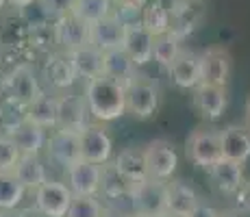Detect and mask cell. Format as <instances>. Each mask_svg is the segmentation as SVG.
<instances>
[{
	"instance_id": "cell-28",
	"label": "cell",
	"mask_w": 250,
	"mask_h": 217,
	"mask_svg": "<svg viewBox=\"0 0 250 217\" xmlns=\"http://www.w3.org/2000/svg\"><path fill=\"white\" fill-rule=\"evenodd\" d=\"M139 24H142L152 37H157V35H163V33H170L172 18H170L167 7L161 0H148L146 7L139 13Z\"/></svg>"
},
{
	"instance_id": "cell-5",
	"label": "cell",
	"mask_w": 250,
	"mask_h": 217,
	"mask_svg": "<svg viewBox=\"0 0 250 217\" xmlns=\"http://www.w3.org/2000/svg\"><path fill=\"white\" fill-rule=\"evenodd\" d=\"M40 94H42L40 80L35 76V70L28 63L13 67L9 72V76L2 79V98L13 100V102L22 104V107H28Z\"/></svg>"
},
{
	"instance_id": "cell-32",
	"label": "cell",
	"mask_w": 250,
	"mask_h": 217,
	"mask_svg": "<svg viewBox=\"0 0 250 217\" xmlns=\"http://www.w3.org/2000/svg\"><path fill=\"white\" fill-rule=\"evenodd\" d=\"M72 13L81 18L85 24H94L103 18L113 13V2L111 0H74Z\"/></svg>"
},
{
	"instance_id": "cell-41",
	"label": "cell",
	"mask_w": 250,
	"mask_h": 217,
	"mask_svg": "<svg viewBox=\"0 0 250 217\" xmlns=\"http://www.w3.org/2000/svg\"><path fill=\"white\" fill-rule=\"evenodd\" d=\"M0 217H16L13 211H0Z\"/></svg>"
},
{
	"instance_id": "cell-1",
	"label": "cell",
	"mask_w": 250,
	"mask_h": 217,
	"mask_svg": "<svg viewBox=\"0 0 250 217\" xmlns=\"http://www.w3.org/2000/svg\"><path fill=\"white\" fill-rule=\"evenodd\" d=\"M85 104H87L89 118L96 122H113L126 113V91L124 85L109 76L100 74L87 80L85 85Z\"/></svg>"
},
{
	"instance_id": "cell-22",
	"label": "cell",
	"mask_w": 250,
	"mask_h": 217,
	"mask_svg": "<svg viewBox=\"0 0 250 217\" xmlns=\"http://www.w3.org/2000/svg\"><path fill=\"white\" fill-rule=\"evenodd\" d=\"M103 74L126 87L137 76V65L124 52V48H113L103 52Z\"/></svg>"
},
{
	"instance_id": "cell-29",
	"label": "cell",
	"mask_w": 250,
	"mask_h": 217,
	"mask_svg": "<svg viewBox=\"0 0 250 217\" xmlns=\"http://www.w3.org/2000/svg\"><path fill=\"white\" fill-rule=\"evenodd\" d=\"M100 191L107 200H120V197H128V194H131V187L118 174L113 163L100 165Z\"/></svg>"
},
{
	"instance_id": "cell-42",
	"label": "cell",
	"mask_w": 250,
	"mask_h": 217,
	"mask_svg": "<svg viewBox=\"0 0 250 217\" xmlns=\"http://www.w3.org/2000/svg\"><path fill=\"white\" fill-rule=\"evenodd\" d=\"M220 217H242V215H237V213H220Z\"/></svg>"
},
{
	"instance_id": "cell-21",
	"label": "cell",
	"mask_w": 250,
	"mask_h": 217,
	"mask_svg": "<svg viewBox=\"0 0 250 217\" xmlns=\"http://www.w3.org/2000/svg\"><path fill=\"white\" fill-rule=\"evenodd\" d=\"M166 194H167V213H174L187 217L196 206L200 204V197L183 180H166Z\"/></svg>"
},
{
	"instance_id": "cell-43",
	"label": "cell",
	"mask_w": 250,
	"mask_h": 217,
	"mask_svg": "<svg viewBox=\"0 0 250 217\" xmlns=\"http://www.w3.org/2000/svg\"><path fill=\"white\" fill-rule=\"evenodd\" d=\"M159 217H181V215H174V213H167V211H166V213H161Z\"/></svg>"
},
{
	"instance_id": "cell-6",
	"label": "cell",
	"mask_w": 250,
	"mask_h": 217,
	"mask_svg": "<svg viewBox=\"0 0 250 217\" xmlns=\"http://www.w3.org/2000/svg\"><path fill=\"white\" fill-rule=\"evenodd\" d=\"M144 158H146L148 178L155 180H170L179 165V157L170 141L166 139H152L144 146Z\"/></svg>"
},
{
	"instance_id": "cell-38",
	"label": "cell",
	"mask_w": 250,
	"mask_h": 217,
	"mask_svg": "<svg viewBox=\"0 0 250 217\" xmlns=\"http://www.w3.org/2000/svg\"><path fill=\"white\" fill-rule=\"evenodd\" d=\"M7 2L16 9H26V7H31L33 2H37V0H7Z\"/></svg>"
},
{
	"instance_id": "cell-8",
	"label": "cell",
	"mask_w": 250,
	"mask_h": 217,
	"mask_svg": "<svg viewBox=\"0 0 250 217\" xmlns=\"http://www.w3.org/2000/svg\"><path fill=\"white\" fill-rule=\"evenodd\" d=\"M233 57L224 46H211L205 52H200V83L227 87Z\"/></svg>"
},
{
	"instance_id": "cell-27",
	"label": "cell",
	"mask_w": 250,
	"mask_h": 217,
	"mask_svg": "<svg viewBox=\"0 0 250 217\" xmlns=\"http://www.w3.org/2000/svg\"><path fill=\"white\" fill-rule=\"evenodd\" d=\"M44 76L52 87H59V89H68L79 79L65 52H55V55L48 57L44 63Z\"/></svg>"
},
{
	"instance_id": "cell-10",
	"label": "cell",
	"mask_w": 250,
	"mask_h": 217,
	"mask_svg": "<svg viewBox=\"0 0 250 217\" xmlns=\"http://www.w3.org/2000/svg\"><path fill=\"white\" fill-rule=\"evenodd\" d=\"M52 41L61 48V52L76 50L89 43V24H85L74 13H68L52 22Z\"/></svg>"
},
{
	"instance_id": "cell-35",
	"label": "cell",
	"mask_w": 250,
	"mask_h": 217,
	"mask_svg": "<svg viewBox=\"0 0 250 217\" xmlns=\"http://www.w3.org/2000/svg\"><path fill=\"white\" fill-rule=\"evenodd\" d=\"M42 13L52 20H59V18L72 13V7H74V0H37Z\"/></svg>"
},
{
	"instance_id": "cell-2",
	"label": "cell",
	"mask_w": 250,
	"mask_h": 217,
	"mask_svg": "<svg viewBox=\"0 0 250 217\" xmlns=\"http://www.w3.org/2000/svg\"><path fill=\"white\" fill-rule=\"evenodd\" d=\"M126 113L135 119H150L159 109V87L150 76L137 74L126 87Z\"/></svg>"
},
{
	"instance_id": "cell-37",
	"label": "cell",
	"mask_w": 250,
	"mask_h": 217,
	"mask_svg": "<svg viewBox=\"0 0 250 217\" xmlns=\"http://www.w3.org/2000/svg\"><path fill=\"white\" fill-rule=\"evenodd\" d=\"M16 217H46V215L40 209H35V206H24V209L16 213Z\"/></svg>"
},
{
	"instance_id": "cell-39",
	"label": "cell",
	"mask_w": 250,
	"mask_h": 217,
	"mask_svg": "<svg viewBox=\"0 0 250 217\" xmlns=\"http://www.w3.org/2000/svg\"><path fill=\"white\" fill-rule=\"evenodd\" d=\"M100 217H126V213H122V211H111V209H104L103 215Z\"/></svg>"
},
{
	"instance_id": "cell-20",
	"label": "cell",
	"mask_w": 250,
	"mask_h": 217,
	"mask_svg": "<svg viewBox=\"0 0 250 217\" xmlns=\"http://www.w3.org/2000/svg\"><path fill=\"white\" fill-rule=\"evenodd\" d=\"M113 165H115V170H118L120 176L126 180L128 187H135L137 182H142L148 178L144 148H124V150L115 157Z\"/></svg>"
},
{
	"instance_id": "cell-9",
	"label": "cell",
	"mask_w": 250,
	"mask_h": 217,
	"mask_svg": "<svg viewBox=\"0 0 250 217\" xmlns=\"http://www.w3.org/2000/svg\"><path fill=\"white\" fill-rule=\"evenodd\" d=\"M33 194H35V204L33 206L40 209L46 217H65L72 204V197H74L65 182L57 180H46Z\"/></svg>"
},
{
	"instance_id": "cell-13",
	"label": "cell",
	"mask_w": 250,
	"mask_h": 217,
	"mask_svg": "<svg viewBox=\"0 0 250 217\" xmlns=\"http://www.w3.org/2000/svg\"><path fill=\"white\" fill-rule=\"evenodd\" d=\"M46 150L50 161H55L57 165H63L68 170L70 165H74L76 161H81V141L79 133H68V130H57L50 135V139H46Z\"/></svg>"
},
{
	"instance_id": "cell-33",
	"label": "cell",
	"mask_w": 250,
	"mask_h": 217,
	"mask_svg": "<svg viewBox=\"0 0 250 217\" xmlns=\"http://www.w3.org/2000/svg\"><path fill=\"white\" fill-rule=\"evenodd\" d=\"M103 211V204L96 196H74L65 217H100Z\"/></svg>"
},
{
	"instance_id": "cell-7",
	"label": "cell",
	"mask_w": 250,
	"mask_h": 217,
	"mask_svg": "<svg viewBox=\"0 0 250 217\" xmlns=\"http://www.w3.org/2000/svg\"><path fill=\"white\" fill-rule=\"evenodd\" d=\"M79 141H81V158H83V161H89V163H94V165H104V163H109L111 152H113V139L103 124L89 122L87 126L79 133Z\"/></svg>"
},
{
	"instance_id": "cell-17",
	"label": "cell",
	"mask_w": 250,
	"mask_h": 217,
	"mask_svg": "<svg viewBox=\"0 0 250 217\" xmlns=\"http://www.w3.org/2000/svg\"><path fill=\"white\" fill-rule=\"evenodd\" d=\"M220 146H222V157L235 163H246L250 158V128L230 124V126L220 130Z\"/></svg>"
},
{
	"instance_id": "cell-44",
	"label": "cell",
	"mask_w": 250,
	"mask_h": 217,
	"mask_svg": "<svg viewBox=\"0 0 250 217\" xmlns=\"http://www.w3.org/2000/svg\"><path fill=\"white\" fill-rule=\"evenodd\" d=\"M4 4H7V0H0V13H2V9H4Z\"/></svg>"
},
{
	"instance_id": "cell-18",
	"label": "cell",
	"mask_w": 250,
	"mask_h": 217,
	"mask_svg": "<svg viewBox=\"0 0 250 217\" xmlns=\"http://www.w3.org/2000/svg\"><path fill=\"white\" fill-rule=\"evenodd\" d=\"M152 39H155V37H152L139 22L126 24L122 48L137 67H142V65H146L152 61Z\"/></svg>"
},
{
	"instance_id": "cell-15",
	"label": "cell",
	"mask_w": 250,
	"mask_h": 217,
	"mask_svg": "<svg viewBox=\"0 0 250 217\" xmlns=\"http://www.w3.org/2000/svg\"><path fill=\"white\" fill-rule=\"evenodd\" d=\"M194 109L203 119H220L227 109V87L203 85L194 87Z\"/></svg>"
},
{
	"instance_id": "cell-34",
	"label": "cell",
	"mask_w": 250,
	"mask_h": 217,
	"mask_svg": "<svg viewBox=\"0 0 250 217\" xmlns=\"http://www.w3.org/2000/svg\"><path fill=\"white\" fill-rule=\"evenodd\" d=\"M18 158H20V150L16 143L9 139V135H0V172H13Z\"/></svg>"
},
{
	"instance_id": "cell-4",
	"label": "cell",
	"mask_w": 250,
	"mask_h": 217,
	"mask_svg": "<svg viewBox=\"0 0 250 217\" xmlns=\"http://www.w3.org/2000/svg\"><path fill=\"white\" fill-rule=\"evenodd\" d=\"M185 152L194 165L211 170L218 161H222V146H220V130L213 128H196L187 137Z\"/></svg>"
},
{
	"instance_id": "cell-12",
	"label": "cell",
	"mask_w": 250,
	"mask_h": 217,
	"mask_svg": "<svg viewBox=\"0 0 250 217\" xmlns=\"http://www.w3.org/2000/svg\"><path fill=\"white\" fill-rule=\"evenodd\" d=\"M89 124V111L83 96H59L57 130L81 133Z\"/></svg>"
},
{
	"instance_id": "cell-11",
	"label": "cell",
	"mask_w": 250,
	"mask_h": 217,
	"mask_svg": "<svg viewBox=\"0 0 250 217\" xmlns=\"http://www.w3.org/2000/svg\"><path fill=\"white\" fill-rule=\"evenodd\" d=\"M124 33H126V22L113 11L111 16L89 24V43L100 52L122 48Z\"/></svg>"
},
{
	"instance_id": "cell-36",
	"label": "cell",
	"mask_w": 250,
	"mask_h": 217,
	"mask_svg": "<svg viewBox=\"0 0 250 217\" xmlns=\"http://www.w3.org/2000/svg\"><path fill=\"white\" fill-rule=\"evenodd\" d=\"M187 217H220V211L218 209H213V206H209V204H203L200 202L198 206H196L194 211H191Z\"/></svg>"
},
{
	"instance_id": "cell-23",
	"label": "cell",
	"mask_w": 250,
	"mask_h": 217,
	"mask_svg": "<svg viewBox=\"0 0 250 217\" xmlns=\"http://www.w3.org/2000/svg\"><path fill=\"white\" fill-rule=\"evenodd\" d=\"M13 174L22 182L24 189H31V191H35L37 187H42L48 180L46 165L40 154H20L16 167H13Z\"/></svg>"
},
{
	"instance_id": "cell-31",
	"label": "cell",
	"mask_w": 250,
	"mask_h": 217,
	"mask_svg": "<svg viewBox=\"0 0 250 217\" xmlns=\"http://www.w3.org/2000/svg\"><path fill=\"white\" fill-rule=\"evenodd\" d=\"M181 37H176L174 33H163L152 39V59L157 61L161 67H170V63L176 59V55L181 52Z\"/></svg>"
},
{
	"instance_id": "cell-19",
	"label": "cell",
	"mask_w": 250,
	"mask_h": 217,
	"mask_svg": "<svg viewBox=\"0 0 250 217\" xmlns=\"http://www.w3.org/2000/svg\"><path fill=\"white\" fill-rule=\"evenodd\" d=\"M209 174H211L213 185L218 187V191L220 194H224V196L237 194V191L244 187V182H246V178H244V165L242 163L229 161V158L218 161L209 170Z\"/></svg>"
},
{
	"instance_id": "cell-3",
	"label": "cell",
	"mask_w": 250,
	"mask_h": 217,
	"mask_svg": "<svg viewBox=\"0 0 250 217\" xmlns=\"http://www.w3.org/2000/svg\"><path fill=\"white\" fill-rule=\"evenodd\" d=\"M131 202V213L146 215V217H159L167 211V194H166V182L155 180V178H146V180L137 182L131 187L128 194Z\"/></svg>"
},
{
	"instance_id": "cell-25",
	"label": "cell",
	"mask_w": 250,
	"mask_h": 217,
	"mask_svg": "<svg viewBox=\"0 0 250 217\" xmlns=\"http://www.w3.org/2000/svg\"><path fill=\"white\" fill-rule=\"evenodd\" d=\"M57 111H59V98L42 91L35 100L26 107V119L40 128H57Z\"/></svg>"
},
{
	"instance_id": "cell-30",
	"label": "cell",
	"mask_w": 250,
	"mask_h": 217,
	"mask_svg": "<svg viewBox=\"0 0 250 217\" xmlns=\"http://www.w3.org/2000/svg\"><path fill=\"white\" fill-rule=\"evenodd\" d=\"M26 189L13 172H0V211H13L24 200Z\"/></svg>"
},
{
	"instance_id": "cell-16",
	"label": "cell",
	"mask_w": 250,
	"mask_h": 217,
	"mask_svg": "<svg viewBox=\"0 0 250 217\" xmlns=\"http://www.w3.org/2000/svg\"><path fill=\"white\" fill-rule=\"evenodd\" d=\"M65 172L72 196H96L100 191V165L81 158Z\"/></svg>"
},
{
	"instance_id": "cell-14",
	"label": "cell",
	"mask_w": 250,
	"mask_h": 217,
	"mask_svg": "<svg viewBox=\"0 0 250 217\" xmlns=\"http://www.w3.org/2000/svg\"><path fill=\"white\" fill-rule=\"evenodd\" d=\"M170 79L174 80L176 87L181 89H194L200 85V55L194 50L181 48L176 59L167 67Z\"/></svg>"
},
{
	"instance_id": "cell-24",
	"label": "cell",
	"mask_w": 250,
	"mask_h": 217,
	"mask_svg": "<svg viewBox=\"0 0 250 217\" xmlns=\"http://www.w3.org/2000/svg\"><path fill=\"white\" fill-rule=\"evenodd\" d=\"M70 57V63L74 67L76 76L81 79H96V76L103 74V52L98 48H94L91 43H85V46L76 48L72 52H65Z\"/></svg>"
},
{
	"instance_id": "cell-40",
	"label": "cell",
	"mask_w": 250,
	"mask_h": 217,
	"mask_svg": "<svg viewBox=\"0 0 250 217\" xmlns=\"http://www.w3.org/2000/svg\"><path fill=\"white\" fill-rule=\"evenodd\" d=\"M244 113H246V115H244V118H246V126L250 128V96H248V100H246V111H244Z\"/></svg>"
},
{
	"instance_id": "cell-26",
	"label": "cell",
	"mask_w": 250,
	"mask_h": 217,
	"mask_svg": "<svg viewBox=\"0 0 250 217\" xmlns=\"http://www.w3.org/2000/svg\"><path fill=\"white\" fill-rule=\"evenodd\" d=\"M9 139L16 143V148L20 150V154H40L42 148L46 146V133L44 128L31 124L28 119H24L20 126H16L13 130H9Z\"/></svg>"
},
{
	"instance_id": "cell-46",
	"label": "cell",
	"mask_w": 250,
	"mask_h": 217,
	"mask_svg": "<svg viewBox=\"0 0 250 217\" xmlns=\"http://www.w3.org/2000/svg\"><path fill=\"white\" fill-rule=\"evenodd\" d=\"M0 98H2V76H0Z\"/></svg>"
},
{
	"instance_id": "cell-45",
	"label": "cell",
	"mask_w": 250,
	"mask_h": 217,
	"mask_svg": "<svg viewBox=\"0 0 250 217\" xmlns=\"http://www.w3.org/2000/svg\"><path fill=\"white\" fill-rule=\"evenodd\" d=\"M126 217H146V215H137V213H126Z\"/></svg>"
}]
</instances>
